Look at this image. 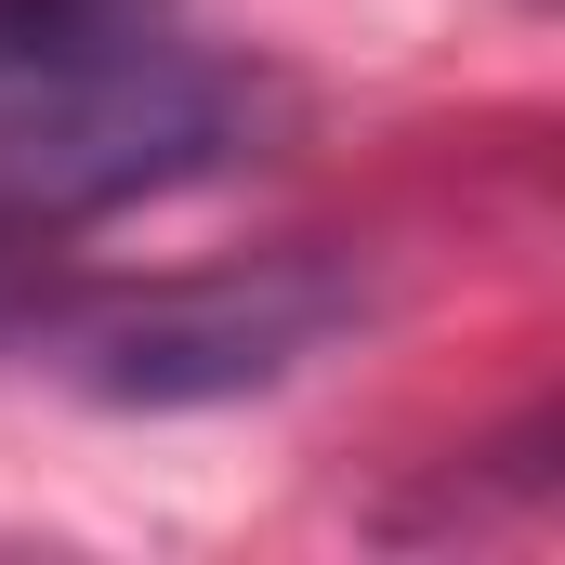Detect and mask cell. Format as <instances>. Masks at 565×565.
Returning a JSON list of instances; mask_svg holds the SVG:
<instances>
[{"label": "cell", "instance_id": "1", "mask_svg": "<svg viewBox=\"0 0 565 565\" xmlns=\"http://www.w3.org/2000/svg\"><path fill=\"white\" fill-rule=\"evenodd\" d=\"M264 132V79L171 53L145 26L0 53V237H53L93 211H132L184 171H224Z\"/></svg>", "mask_w": 565, "mask_h": 565}, {"label": "cell", "instance_id": "2", "mask_svg": "<svg viewBox=\"0 0 565 565\" xmlns=\"http://www.w3.org/2000/svg\"><path fill=\"white\" fill-rule=\"evenodd\" d=\"M329 329V289L264 277V289H211V302H158L106 342V395H237V382H277L289 355Z\"/></svg>", "mask_w": 565, "mask_h": 565}]
</instances>
